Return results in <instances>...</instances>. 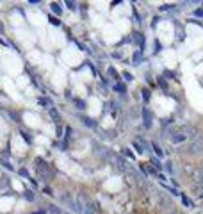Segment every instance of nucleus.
<instances>
[{
	"mask_svg": "<svg viewBox=\"0 0 203 214\" xmlns=\"http://www.w3.org/2000/svg\"><path fill=\"white\" fill-rule=\"evenodd\" d=\"M132 59H134V64H137V62L141 61V50H135V52H134V57H132Z\"/></svg>",
	"mask_w": 203,
	"mask_h": 214,
	"instance_id": "8",
	"label": "nucleus"
},
{
	"mask_svg": "<svg viewBox=\"0 0 203 214\" xmlns=\"http://www.w3.org/2000/svg\"><path fill=\"white\" fill-rule=\"evenodd\" d=\"M77 105H79V109H84V102H80V100L77 102Z\"/></svg>",
	"mask_w": 203,
	"mask_h": 214,
	"instance_id": "20",
	"label": "nucleus"
},
{
	"mask_svg": "<svg viewBox=\"0 0 203 214\" xmlns=\"http://www.w3.org/2000/svg\"><path fill=\"white\" fill-rule=\"evenodd\" d=\"M82 122L86 123V125H87V127H91V129H93V127H94V122H93V120H89V118H84V120H82Z\"/></svg>",
	"mask_w": 203,
	"mask_h": 214,
	"instance_id": "12",
	"label": "nucleus"
},
{
	"mask_svg": "<svg viewBox=\"0 0 203 214\" xmlns=\"http://www.w3.org/2000/svg\"><path fill=\"white\" fill-rule=\"evenodd\" d=\"M2 29H4V27H2V23H0V31H2Z\"/></svg>",
	"mask_w": 203,
	"mask_h": 214,
	"instance_id": "22",
	"label": "nucleus"
},
{
	"mask_svg": "<svg viewBox=\"0 0 203 214\" xmlns=\"http://www.w3.org/2000/svg\"><path fill=\"white\" fill-rule=\"evenodd\" d=\"M153 150H155L157 155H162V150H161V146H159V145H153Z\"/></svg>",
	"mask_w": 203,
	"mask_h": 214,
	"instance_id": "13",
	"label": "nucleus"
},
{
	"mask_svg": "<svg viewBox=\"0 0 203 214\" xmlns=\"http://www.w3.org/2000/svg\"><path fill=\"white\" fill-rule=\"evenodd\" d=\"M159 84L162 86L164 89H168V86H166V82H164V79H162V77H159Z\"/></svg>",
	"mask_w": 203,
	"mask_h": 214,
	"instance_id": "16",
	"label": "nucleus"
},
{
	"mask_svg": "<svg viewBox=\"0 0 203 214\" xmlns=\"http://www.w3.org/2000/svg\"><path fill=\"white\" fill-rule=\"evenodd\" d=\"M116 89H118V91H125V86H123V84H118Z\"/></svg>",
	"mask_w": 203,
	"mask_h": 214,
	"instance_id": "19",
	"label": "nucleus"
},
{
	"mask_svg": "<svg viewBox=\"0 0 203 214\" xmlns=\"http://www.w3.org/2000/svg\"><path fill=\"white\" fill-rule=\"evenodd\" d=\"M36 168H38V171H39V175L43 177V178H46V180H50V178H54V170H52L50 166L46 163H43V161H38L36 163Z\"/></svg>",
	"mask_w": 203,
	"mask_h": 214,
	"instance_id": "1",
	"label": "nucleus"
},
{
	"mask_svg": "<svg viewBox=\"0 0 203 214\" xmlns=\"http://www.w3.org/2000/svg\"><path fill=\"white\" fill-rule=\"evenodd\" d=\"M142 116H144V125L150 127L152 125V114H150V111L148 109H142Z\"/></svg>",
	"mask_w": 203,
	"mask_h": 214,
	"instance_id": "4",
	"label": "nucleus"
},
{
	"mask_svg": "<svg viewBox=\"0 0 203 214\" xmlns=\"http://www.w3.org/2000/svg\"><path fill=\"white\" fill-rule=\"evenodd\" d=\"M48 21H50L52 25H59V20H57V18H52V16H50V18H48Z\"/></svg>",
	"mask_w": 203,
	"mask_h": 214,
	"instance_id": "15",
	"label": "nucleus"
},
{
	"mask_svg": "<svg viewBox=\"0 0 203 214\" xmlns=\"http://www.w3.org/2000/svg\"><path fill=\"white\" fill-rule=\"evenodd\" d=\"M48 214H62V211L57 205H48Z\"/></svg>",
	"mask_w": 203,
	"mask_h": 214,
	"instance_id": "6",
	"label": "nucleus"
},
{
	"mask_svg": "<svg viewBox=\"0 0 203 214\" xmlns=\"http://www.w3.org/2000/svg\"><path fill=\"white\" fill-rule=\"evenodd\" d=\"M185 139H187V136H185L183 132H176V134H173V136H171V141L173 143H183Z\"/></svg>",
	"mask_w": 203,
	"mask_h": 214,
	"instance_id": "3",
	"label": "nucleus"
},
{
	"mask_svg": "<svg viewBox=\"0 0 203 214\" xmlns=\"http://www.w3.org/2000/svg\"><path fill=\"white\" fill-rule=\"evenodd\" d=\"M48 114H50L52 118H54V122H61V116H59V112L55 111L54 107H48Z\"/></svg>",
	"mask_w": 203,
	"mask_h": 214,
	"instance_id": "5",
	"label": "nucleus"
},
{
	"mask_svg": "<svg viewBox=\"0 0 203 214\" xmlns=\"http://www.w3.org/2000/svg\"><path fill=\"white\" fill-rule=\"evenodd\" d=\"M142 96H144V100H150V91L148 89H142Z\"/></svg>",
	"mask_w": 203,
	"mask_h": 214,
	"instance_id": "14",
	"label": "nucleus"
},
{
	"mask_svg": "<svg viewBox=\"0 0 203 214\" xmlns=\"http://www.w3.org/2000/svg\"><path fill=\"white\" fill-rule=\"evenodd\" d=\"M123 75H125V79H127V81H132V75H130V73H128V71H125V73H123Z\"/></svg>",
	"mask_w": 203,
	"mask_h": 214,
	"instance_id": "18",
	"label": "nucleus"
},
{
	"mask_svg": "<svg viewBox=\"0 0 203 214\" xmlns=\"http://www.w3.org/2000/svg\"><path fill=\"white\" fill-rule=\"evenodd\" d=\"M134 148H135L139 153H144V148H142V145H139V143H134Z\"/></svg>",
	"mask_w": 203,
	"mask_h": 214,
	"instance_id": "10",
	"label": "nucleus"
},
{
	"mask_svg": "<svg viewBox=\"0 0 203 214\" xmlns=\"http://www.w3.org/2000/svg\"><path fill=\"white\" fill-rule=\"evenodd\" d=\"M191 152L193 153H200L203 152V136H196L193 145H191Z\"/></svg>",
	"mask_w": 203,
	"mask_h": 214,
	"instance_id": "2",
	"label": "nucleus"
},
{
	"mask_svg": "<svg viewBox=\"0 0 203 214\" xmlns=\"http://www.w3.org/2000/svg\"><path fill=\"white\" fill-rule=\"evenodd\" d=\"M134 36H135V41L142 47V45H144V38H142V34H134Z\"/></svg>",
	"mask_w": 203,
	"mask_h": 214,
	"instance_id": "9",
	"label": "nucleus"
},
{
	"mask_svg": "<svg viewBox=\"0 0 203 214\" xmlns=\"http://www.w3.org/2000/svg\"><path fill=\"white\" fill-rule=\"evenodd\" d=\"M196 14H198V16H203V11H196Z\"/></svg>",
	"mask_w": 203,
	"mask_h": 214,
	"instance_id": "21",
	"label": "nucleus"
},
{
	"mask_svg": "<svg viewBox=\"0 0 203 214\" xmlns=\"http://www.w3.org/2000/svg\"><path fill=\"white\" fill-rule=\"evenodd\" d=\"M66 6H68V7H70L71 11H75V9H77V7H75V4H73V2H66Z\"/></svg>",
	"mask_w": 203,
	"mask_h": 214,
	"instance_id": "17",
	"label": "nucleus"
},
{
	"mask_svg": "<svg viewBox=\"0 0 203 214\" xmlns=\"http://www.w3.org/2000/svg\"><path fill=\"white\" fill-rule=\"evenodd\" d=\"M182 202H183L185 205H187V207H193V202H191V200H189L187 196H183V194H182Z\"/></svg>",
	"mask_w": 203,
	"mask_h": 214,
	"instance_id": "11",
	"label": "nucleus"
},
{
	"mask_svg": "<svg viewBox=\"0 0 203 214\" xmlns=\"http://www.w3.org/2000/svg\"><path fill=\"white\" fill-rule=\"evenodd\" d=\"M50 9H52V13H55V14H61L62 13V9L59 7V4H55V2H52L50 4Z\"/></svg>",
	"mask_w": 203,
	"mask_h": 214,
	"instance_id": "7",
	"label": "nucleus"
}]
</instances>
